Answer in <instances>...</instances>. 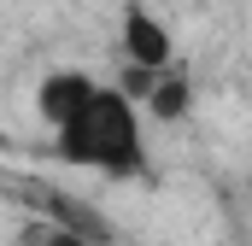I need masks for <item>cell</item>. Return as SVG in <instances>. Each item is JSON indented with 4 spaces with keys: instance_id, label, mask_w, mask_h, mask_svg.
Wrapping results in <instances>:
<instances>
[{
    "instance_id": "cell-1",
    "label": "cell",
    "mask_w": 252,
    "mask_h": 246,
    "mask_svg": "<svg viewBox=\"0 0 252 246\" xmlns=\"http://www.w3.org/2000/svg\"><path fill=\"white\" fill-rule=\"evenodd\" d=\"M35 118L47 123L53 153L70 170H94L112 182L147 176V112L129 88L100 82L82 64H59L35 82Z\"/></svg>"
},
{
    "instance_id": "cell-2",
    "label": "cell",
    "mask_w": 252,
    "mask_h": 246,
    "mask_svg": "<svg viewBox=\"0 0 252 246\" xmlns=\"http://www.w3.org/2000/svg\"><path fill=\"white\" fill-rule=\"evenodd\" d=\"M124 59H129V70H135L141 82H153L158 70L176 64V41H170L164 18H158L147 0H129L124 6Z\"/></svg>"
},
{
    "instance_id": "cell-3",
    "label": "cell",
    "mask_w": 252,
    "mask_h": 246,
    "mask_svg": "<svg viewBox=\"0 0 252 246\" xmlns=\"http://www.w3.org/2000/svg\"><path fill=\"white\" fill-rule=\"evenodd\" d=\"M188 106H193V82L182 76V64H170L147 82V118L153 123H182Z\"/></svg>"
},
{
    "instance_id": "cell-4",
    "label": "cell",
    "mask_w": 252,
    "mask_h": 246,
    "mask_svg": "<svg viewBox=\"0 0 252 246\" xmlns=\"http://www.w3.org/2000/svg\"><path fill=\"white\" fill-rule=\"evenodd\" d=\"M35 246H88V235H76V229H47Z\"/></svg>"
}]
</instances>
